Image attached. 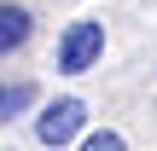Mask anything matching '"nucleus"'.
Returning a JSON list of instances; mask_svg holds the SVG:
<instances>
[{"instance_id":"3","label":"nucleus","mask_w":157,"mask_h":151,"mask_svg":"<svg viewBox=\"0 0 157 151\" xmlns=\"http://www.w3.org/2000/svg\"><path fill=\"white\" fill-rule=\"evenodd\" d=\"M29 35H35V17H29V6H12V0H0V58H6V52H17Z\"/></svg>"},{"instance_id":"5","label":"nucleus","mask_w":157,"mask_h":151,"mask_svg":"<svg viewBox=\"0 0 157 151\" xmlns=\"http://www.w3.org/2000/svg\"><path fill=\"white\" fill-rule=\"evenodd\" d=\"M0 122H6V87H0Z\"/></svg>"},{"instance_id":"2","label":"nucleus","mask_w":157,"mask_h":151,"mask_svg":"<svg viewBox=\"0 0 157 151\" xmlns=\"http://www.w3.org/2000/svg\"><path fill=\"white\" fill-rule=\"evenodd\" d=\"M82 122H87V105L82 99H52V105H41L35 134H41V145H70L82 134Z\"/></svg>"},{"instance_id":"4","label":"nucleus","mask_w":157,"mask_h":151,"mask_svg":"<svg viewBox=\"0 0 157 151\" xmlns=\"http://www.w3.org/2000/svg\"><path fill=\"white\" fill-rule=\"evenodd\" d=\"M76 151H128V145H122V134H111V128H99V134H87V140H82Z\"/></svg>"},{"instance_id":"1","label":"nucleus","mask_w":157,"mask_h":151,"mask_svg":"<svg viewBox=\"0 0 157 151\" xmlns=\"http://www.w3.org/2000/svg\"><path fill=\"white\" fill-rule=\"evenodd\" d=\"M105 52V23L93 17H76L64 35H58V76H87Z\"/></svg>"}]
</instances>
